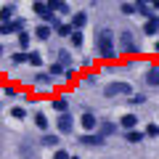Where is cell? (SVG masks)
Here are the masks:
<instances>
[{
    "label": "cell",
    "mask_w": 159,
    "mask_h": 159,
    "mask_svg": "<svg viewBox=\"0 0 159 159\" xmlns=\"http://www.w3.org/2000/svg\"><path fill=\"white\" fill-rule=\"evenodd\" d=\"M96 51H98V56H101L103 61H114V58H117L119 43H117V37H114L111 29H98V34H96Z\"/></svg>",
    "instance_id": "6da1fadb"
},
{
    "label": "cell",
    "mask_w": 159,
    "mask_h": 159,
    "mask_svg": "<svg viewBox=\"0 0 159 159\" xmlns=\"http://www.w3.org/2000/svg\"><path fill=\"white\" fill-rule=\"evenodd\" d=\"M32 11L37 13V16L48 24V27H53V29H58V27H61V24H58V16L51 11V6H48V3H37V0H34V3H32Z\"/></svg>",
    "instance_id": "7a4b0ae2"
},
{
    "label": "cell",
    "mask_w": 159,
    "mask_h": 159,
    "mask_svg": "<svg viewBox=\"0 0 159 159\" xmlns=\"http://www.w3.org/2000/svg\"><path fill=\"white\" fill-rule=\"evenodd\" d=\"M119 51L125 53V56H138L141 53V45H138V40H135V34L133 32H122L119 34Z\"/></svg>",
    "instance_id": "3957f363"
},
{
    "label": "cell",
    "mask_w": 159,
    "mask_h": 159,
    "mask_svg": "<svg viewBox=\"0 0 159 159\" xmlns=\"http://www.w3.org/2000/svg\"><path fill=\"white\" fill-rule=\"evenodd\" d=\"M103 96H106V98L130 96V85H127V82H119V80H114V82H109V85L103 88Z\"/></svg>",
    "instance_id": "277c9868"
},
{
    "label": "cell",
    "mask_w": 159,
    "mask_h": 159,
    "mask_svg": "<svg viewBox=\"0 0 159 159\" xmlns=\"http://www.w3.org/2000/svg\"><path fill=\"white\" fill-rule=\"evenodd\" d=\"M24 32V21L21 19H13V21H8V24H0V34H3V37H8V34H21Z\"/></svg>",
    "instance_id": "5b68a950"
},
{
    "label": "cell",
    "mask_w": 159,
    "mask_h": 159,
    "mask_svg": "<svg viewBox=\"0 0 159 159\" xmlns=\"http://www.w3.org/2000/svg\"><path fill=\"white\" fill-rule=\"evenodd\" d=\"M56 127H58V133L61 135H69V133L74 130V119H72V114H58V119H56Z\"/></svg>",
    "instance_id": "8992f818"
},
{
    "label": "cell",
    "mask_w": 159,
    "mask_h": 159,
    "mask_svg": "<svg viewBox=\"0 0 159 159\" xmlns=\"http://www.w3.org/2000/svg\"><path fill=\"white\" fill-rule=\"evenodd\" d=\"M80 125H82V130H85V133H98V125H101V122L96 119V114L85 111L82 117H80Z\"/></svg>",
    "instance_id": "52a82bcc"
},
{
    "label": "cell",
    "mask_w": 159,
    "mask_h": 159,
    "mask_svg": "<svg viewBox=\"0 0 159 159\" xmlns=\"http://www.w3.org/2000/svg\"><path fill=\"white\" fill-rule=\"evenodd\" d=\"M80 143H82V146H103L106 138H103L101 133H85V135H80Z\"/></svg>",
    "instance_id": "ba28073f"
},
{
    "label": "cell",
    "mask_w": 159,
    "mask_h": 159,
    "mask_svg": "<svg viewBox=\"0 0 159 159\" xmlns=\"http://www.w3.org/2000/svg\"><path fill=\"white\" fill-rule=\"evenodd\" d=\"M13 19H16V3H6L0 8V24H8Z\"/></svg>",
    "instance_id": "9c48e42d"
},
{
    "label": "cell",
    "mask_w": 159,
    "mask_h": 159,
    "mask_svg": "<svg viewBox=\"0 0 159 159\" xmlns=\"http://www.w3.org/2000/svg\"><path fill=\"white\" fill-rule=\"evenodd\" d=\"M119 125H122V130H125V133H130V130H135V125H138V117H135V114H122Z\"/></svg>",
    "instance_id": "30bf717a"
},
{
    "label": "cell",
    "mask_w": 159,
    "mask_h": 159,
    "mask_svg": "<svg viewBox=\"0 0 159 159\" xmlns=\"http://www.w3.org/2000/svg\"><path fill=\"white\" fill-rule=\"evenodd\" d=\"M146 85H151V88H159V64L148 66V72H146Z\"/></svg>",
    "instance_id": "8fae6325"
},
{
    "label": "cell",
    "mask_w": 159,
    "mask_h": 159,
    "mask_svg": "<svg viewBox=\"0 0 159 159\" xmlns=\"http://www.w3.org/2000/svg\"><path fill=\"white\" fill-rule=\"evenodd\" d=\"M143 34H148V37H154V34H159V16L148 19V21L143 24Z\"/></svg>",
    "instance_id": "7c38bea8"
},
{
    "label": "cell",
    "mask_w": 159,
    "mask_h": 159,
    "mask_svg": "<svg viewBox=\"0 0 159 159\" xmlns=\"http://www.w3.org/2000/svg\"><path fill=\"white\" fill-rule=\"evenodd\" d=\"M88 24V13L80 11V13H72V27L77 29V32H82V27Z\"/></svg>",
    "instance_id": "4fadbf2b"
},
{
    "label": "cell",
    "mask_w": 159,
    "mask_h": 159,
    "mask_svg": "<svg viewBox=\"0 0 159 159\" xmlns=\"http://www.w3.org/2000/svg\"><path fill=\"white\" fill-rule=\"evenodd\" d=\"M48 6H51L53 13H69V3L66 0H48Z\"/></svg>",
    "instance_id": "5bb4252c"
},
{
    "label": "cell",
    "mask_w": 159,
    "mask_h": 159,
    "mask_svg": "<svg viewBox=\"0 0 159 159\" xmlns=\"http://www.w3.org/2000/svg\"><path fill=\"white\" fill-rule=\"evenodd\" d=\"M98 133H101L103 138H109V135H114V133H117V125H114V122H109V119H103L101 125H98Z\"/></svg>",
    "instance_id": "9a60e30c"
},
{
    "label": "cell",
    "mask_w": 159,
    "mask_h": 159,
    "mask_svg": "<svg viewBox=\"0 0 159 159\" xmlns=\"http://www.w3.org/2000/svg\"><path fill=\"white\" fill-rule=\"evenodd\" d=\"M51 32H53V27H48V24H37L34 37H37V40H51Z\"/></svg>",
    "instance_id": "2e32d148"
},
{
    "label": "cell",
    "mask_w": 159,
    "mask_h": 159,
    "mask_svg": "<svg viewBox=\"0 0 159 159\" xmlns=\"http://www.w3.org/2000/svg\"><path fill=\"white\" fill-rule=\"evenodd\" d=\"M53 109H56L58 114H66V106H69V101H66V96H56L53 98V103H51Z\"/></svg>",
    "instance_id": "e0dca14e"
},
{
    "label": "cell",
    "mask_w": 159,
    "mask_h": 159,
    "mask_svg": "<svg viewBox=\"0 0 159 159\" xmlns=\"http://www.w3.org/2000/svg\"><path fill=\"white\" fill-rule=\"evenodd\" d=\"M135 8H138V13H141V16H146V21H148V19H154V13H151V3H143V0H138Z\"/></svg>",
    "instance_id": "ac0fdd59"
},
{
    "label": "cell",
    "mask_w": 159,
    "mask_h": 159,
    "mask_svg": "<svg viewBox=\"0 0 159 159\" xmlns=\"http://www.w3.org/2000/svg\"><path fill=\"white\" fill-rule=\"evenodd\" d=\"M48 74H51V77H61V74H66V66H64V64H51V69H48Z\"/></svg>",
    "instance_id": "d6986e66"
},
{
    "label": "cell",
    "mask_w": 159,
    "mask_h": 159,
    "mask_svg": "<svg viewBox=\"0 0 159 159\" xmlns=\"http://www.w3.org/2000/svg\"><path fill=\"white\" fill-rule=\"evenodd\" d=\"M24 61H29V53H24V51H16L11 56V64L13 66H19V64H24Z\"/></svg>",
    "instance_id": "ffe728a7"
},
{
    "label": "cell",
    "mask_w": 159,
    "mask_h": 159,
    "mask_svg": "<svg viewBox=\"0 0 159 159\" xmlns=\"http://www.w3.org/2000/svg\"><path fill=\"white\" fill-rule=\"evenodd\" d=\"M40 143H43V146H58V143H61V141H58V135H53V133H45V135H43V141H40Z\"/></svg>",
    "instance_id": "44dd1931"
},
{
    "label": "cell",
    "mask_w": 159,
    "mask_h": 159,
    "mask_svg": "<svg viewBox=\"0 0 159 159\" xmlns=\"http://www.w3.org/2000/svg\"><path fill=\"white\" fill-rule=\"evenodd\" d=\"M34 125H37L40 130H48V117L43 111H37V114H34Z\"/></svg>",
    "instance_id": "7402d4cb"
},
{
    "label": "cell",
    "mask_w": 159,
    "mask_h": 159,
    "mask_svg": "<svg viewBox=\"0 0 159 159\" xmlns=\"http://www.w3.org/2000/svg\"><path fill=\"white\" fill-rule=\"evenodd\" d=\"M69 43H72L74 48H82V43H85V37H82V32H77V29H74V32H72V37H69Z\"/></svg>",
    "instance_id": "603a6c76"
},
{
    "label": "cell",
    "mask_w": 159,
    "mask_h": 159,
    "mask_svg": "<svg viewBox=\"0 0 159 159\" xmlns=\"http://www.w3.org/2000/svg\"><path fill=\"white\" fill-rule=\"evenodd\" d=\"M56 61H58V64H64V66H69V64H72V56H69V51H58V53H56Z\"/></svg>",
    "instance_id": "cb8c5ba5"
},
{
    "label": "cell",
    "mask_w": 159,
    "mask_h": 159,
    "mask_svg": "<svg viewBox=\"0 0 159 159\" xmlns=\"http://www.w3.org/2000/svg\"><path fill=\"white\" fill-rule=\"evenodd\" d=\"M56 32H58V37H72V32H74V27H72V24H61V27H58Z\"/></svg>",
    "instance_id": "d4e9b609"
},
{
    "label": "cell",
    "mask_w": 159,
    "mask_h": 159,
    "mask_svg": "<svg viewBox=\"0 0 159 159\" xmlns=\"http://www.w3.org/2000/svg\"><path fill=\"white\" fill-rule=\"evenodd\" d=\"M27 64H32L34 69H40V66H43V56H40L37 51H34V53H29V61H27Z\"/></svg>",
    "instance_id": "484cf974"
},
{
    "label": "cell",
    "mask_w": 159,
    "mask_h": 159,
    "mask_svg": "<svg viewBox=\"0 0 159 159\" xmlns=\"http://www.w3.org/2000/svg\"><path fill=\"white\" fill-rule=\"evenodd\" d=\"M125 138H127V143H138V141H143V133L130 130V133H125Z\"/></svg>",
    "instance_id": "4316f807"
},
{
    "label": "cell",
    "mask_w": 159,
    "mask_h": 159,
    "mask_svg": "<svg viewBox=\"0 0 159 159\" xmlns=\"http://www.w3.org/2000/svg\"><path fill=\"white\" fill-rule=\"evenodd\" d=\"M119 11L127 13V16H133V13H138V8H135V3H122V6H119Z\"/></svg>",
    "instance_id": "83f0119b"
},
{
    "label": "cell",
    "mask_w": 159,
    "mask_h": 159,
    "mask_svg": "<svg viewBox=\"0 0 159 159\" xmlns=\"http://www.w3.org/2000/svg\"><path fill=\"white\" fill-rule=\"evenodd\" d=\"M11 117L13 119H24V117H27V109H24V106H13L11 109Z\"/></svg>",
    "instance_id": "f1b7e54d"
},
{
    "label": "cell",
    "mask_w": 159,
    "mask_h": 159,
    "mask_svg": "<svg viewBox=\"0 0 159 159\" xmlns=\"http://www.w3.org/2000/svg\"><path fill=\"white\" fill-rule=\"evenodd\" d=\"M3 96H6V98H19V88L6 85V88H3Z\"/></svg>",
    "instance_id": "f546056e"
},
{
    "label": "cell",
    "mask_w": 159,
    "mask_h": 159,
    "mask_svg": "<svg viewBox=\"0 0 159 159\" xmlns=\"http://www.w3.org/2000/svg\"><path fill=\"white\" fill-rule=\"evenodd\" d=\"M29 40H32V34H27V32L19 34V45H21V51H27V48H29Z\"/></svg>",
    "instance_id": "4dcf8cb0"
},
{
    "label": "cell",
    "mask_w": 159,
    "mask_h": 159,
    "mask_svg": "<svg viewBox=\"0 0 159 159\" xmlns=\"http://www.w3.org/2000/svg\"><path fill=\"white\" fill-rule=\"evenodd\" d=\"M146 101H148V98L143 96V93H135V96L130 98V103H133V106H143V103H146Z\"/></svg>",
    "instance_id": "1f68e13d"
},
{
    "label": "cell",
    "mask_w": 159,
    "mask_h": 159,
    "mask_svg": "<svg viewBox=\"0 0 159 159\" xmlns=\"http://www.w3.org/2000/svg\"><path fill=\"white\" fill-rule=\"evenodd\" d=\"M146 135H148V138H157V135H159V125H148V127H146Z\"/></svg>",
    "instance_id": "d6a6232c"
},
{
    "label": "cell",
    "mask_w": 159,
    "mask_h": 159,
    "mask_svg": "<svg viewBox=\"0 0 159 159\" xmlns=\"http://www.w3.org/2000/svg\"><path fill=\"white\" fill-rule=\"evenodd\" d=\"M53 159H72V157H69V151H64V148H56Z\"/></svg>",
    "instance_id": "836d02e7"
},
{
    "label": "cell",
    "mask_w": 159,
    "mask_h": 159,
    "mask_svg": "<svg viewBox=\"0 0 159 159\" xmlns=\"http://www.w3.org/2000/svg\"><path fill=\"white\" fill-rule=\"evenodd\" d=\"M96 80H98V74H96V72H88V77H85L88 85H96Z\"/></svg>",
    "instance_id": "e575fe53"
},
{
    "label": "cell",
    "mask_w": 159,
    "mask_h": 159,
    "mask_svg": "<svg viewBox=\"0 0 159 159\" xmlns=\"http://www.w3.org/2000/svg\"><path fill=\"white\" fill-rule=\"evenodd\" d=\"M151 8H157V11H159V0H157V3H151Z\"/></svg>",
    "instance_id": "d590c367"
},
{
    "label": "cell",
    "mask_w": 159,
    "mask_h": 159,
    "mask_svg": "<svg viewBox=\"0 0 159 159\" xmlns=\"http://www.w3.org/2000/svg\"><path fill=\"white\" fill-rule=\"evenodd\" d=\"M154 51H157V53H159V40H157V45H154Z\"/></svg>",
    "instance_id": "8d00e7d4"
},
{
    "label": "cell",
    "mask_w": 159,
    "mask_h": 159,
    "mask_svg": "<svg viewBox=\"0 0 159 159\" xmlns=\"http://www.w3.org/2000/svg\"><path fill=\"white\" fill-rule=\"evenodd\" d=\"M72 159H80V157H72Z\"/></svg>",
    "instance_id": "74e56055"
}]
</instances>
